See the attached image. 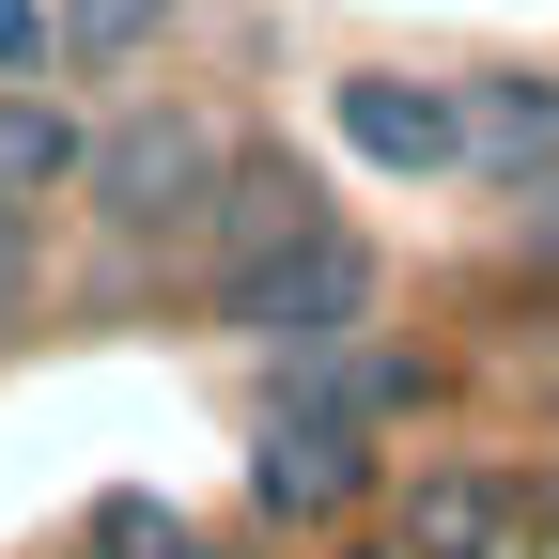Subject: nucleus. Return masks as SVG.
Instances as JSON below:
<instances>
[{"instance_id": "6", "label": "nucleus", "mask_w": 559, "mask_h": 559, "mask_svg": "<svg viewBox=\"0 0 559 559\" xmlns=\"http://www.w3.org/2000/svg\"><path fill=\"white\" fill-rule=\"evenodd\" d=\"M79 171H94V140L62 124V109H47L32 79H0V202H62Z\"/></svg>"}, {"instance_id": "3", "label": "nucleus", "mask_w": 559, "mask_h": 559, "mask_svg": "<svg viewBox=\"0 0 559 559\" xmlns=\"http://www.w3.org/2000/svg\"><path fill=\"white\" fill-rule=\"evenodd\" d=\"M326 124H342L358 171H404V187L466 171V94H451V79H404V62H358V79L326 94Z\"/></svg>"}, {"instance_id": "5", "label": "nucleus", "mask_w": 559, "mask_h": 559, "mask_svg": "<svg viewBox=\"0 0 559 559\" xmlns=\"http://www.w3.org/2000/svg\"><path fill=\"white\" fill-rule=\"evenodd\" d=\"M559 156V79L544 62H513V79L466 94V171H544Z\"/></svg>"}, {"instance_id": "2", "label": "nucleus", "mask_w": 559, "mask_h": 559, "mask_svg": "<svg viewBox=\"0 0 559 559\" xmlns=\"http://www.w3.org/2000/svg\"><path fill=\"white\" fill-rule=\"evenodd\" d=\"M358 481H373V419L280 373V389H264V436H249V498H264L280 528H326Z\"/></svg>"}, {"instance_id": "4", "label": "nucleus", "mask_w": 559, "mask_h": 559, "mask_svg": "<svg viewBox=\"0 0 559 559\" xmlns=\"http://www.w3.org/2000/svg\"><path fill=\"white\" fill-rule=\"evenodd\" d=\"M79 187H94V218H109V234H171L187 202L218 187V140L171 124V109H140L124 140H94V171H79Z\"/></svg>"}, {"instance_id": "7", "label": "nucleus", "mask_w": 559, "mask_h": 559, "mask_svg": "<svg viewBox=\"0 0 559 559\" xmlns=\"http://www.w3.org/2000/svg\"><path fill=\"white\" fill-rule=\"evenodd\" d=\"M513 544V498H498V466H436L419 481V513H404V559H498Z\"/></svg>"}, {"instance_id": "1", "label": "nucleus", "mask_w": 559, "mask_h": 559, "mask_svg": "<svg viewBox=\"0 0 559 559\" xmlns=\"http://www.w3.org/2000/svg\"><path fill=\"white\" fill-rule=\"evenodd\" d=\"M218 326L249 342V358H342V342L373 326V249L342 234V218L280 234L264 264H234V280H218Z\"/></svg>"}, {"instance_id": "10", "label": "nucleus", "mask_w": 559, "mask_h": 559, "mask_svg": "<svg viewBox=\"0 0 559 559\" xmlns=\"http://www.w3.org/2000/svg\"><path fill=\"white\" fill-rule=\"evenodd\" d=\"M156 16H171V0H62V47H79V62H124V47H156Z\"/></svg>"}, {"instance_id": "12", "label": "nucleus", "mask_w": 559, "mask_h": 559, "mask_svg": "<svg viewBox=\"0 0 559 559\" xmlns=\"http://www.w3.org/2000/svg\"><path fill=\"white\" fill-rule=\"evenodd\" d=\"M16 218H32V202H0V311L32 296V249H16Z\"/></svg>"}, {"instance_id": "11", "label": "nucleus", "mask_w": 559, "mask_h": 559, "mask_svg": "<svg viewBox=\"0 0 559 559\" xmlns=\"http://www.w3.org/2000/svg\"><path fill=\"white\" fill-rule=\"evenodd\" d=\"M47 47H62L47 0H0V79H47Z\"/></svg>"}, {"instance_id": "9", "label": "nucleus", "mask_w": 559, "mask_h": 559, "mask_svg": "<svg viewBox=\"0 0 559 559\" xmlns=\"http://www.w3.org/2000/svg\"><path fill=\"white\" fill-rule=\"evenodd\" d=\"M79 559H202V528H187V513H156V498H109Z\"/></svg>"}, {"instance_id": "8", "label": "nucleus", "mask_w": 559, "mask_h": 559, "mask_svg": "<svg viewBox=\"0 0 559 559\" xmlns=\"http://www.w3.org/2000/svg\"><path fill=\"white\" fill-rule=\"evenodd\" d=\"M311 218H326L311 171H234V187H218V280H234V264H264L280 234H311Z\"/></svg>"}]
</instances>
